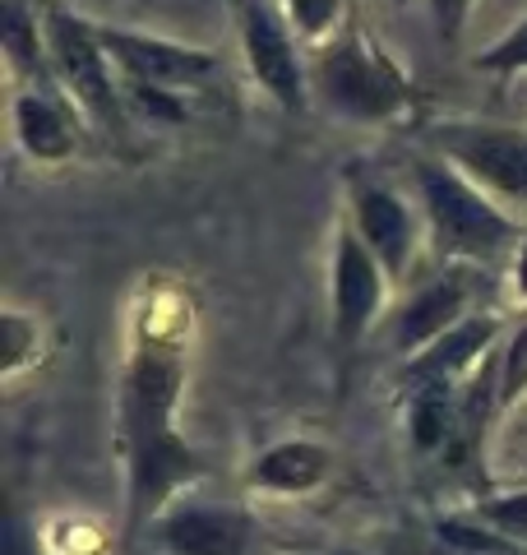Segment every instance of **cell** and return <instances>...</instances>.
<instances>
[{"label":"cell","instance_id":"6da1fadb","mask_svg":"<svg viewBox=\"0 0 527 555\" xmlns=\"http://www.w3.org/2000/svg\"><path fill=\"white\" fill-rule=\"evenodd\" d=\"M181 398V357L171 343H139L126 385V440H130V514L134 524L163 505L171 486L195 477V454L176 436L171 412Z\"/></svg>","mask_w":527,"mask_h":555},{"label":"cell","instance_id":"7a4b0ae2","mask_svg":"<svg viewBox=\"0 0 527 555\" xmlns=\"http://www.w3.org/2000/svg\"><path fill=\"white\" fill-rule=\"evenodd\" d=\"M416 185H421V204L430 218V236L435 250L449 259H496L509 241L518 236V228L509 222L496 204L481 195L477 181H467L459 167L445 163H416Z\"/></svg>","mask_w":527,"mask_h":555},{"label":"cell","instance_id":"3957f363","mask_svg":"<svg viewBox=\"0 0 527 555\" xmlns=\"http://www.w3.org/2000/svg\"><path fill=\"white\" fill-rule=\"evenodd\" d=\"M310 79L333 107L357 120H389L408 107V83L357 24H343L320 47Z\"/></svg>","mask_w":527,"mask_h":555},{"label":"cell","instance_id":"277c9868","mask_svg":"<svg viewBox=\"0 0 527 555\" xmlns=\"http://www.w3.org/2000/svg\"><path fill=\"white\" fill-rule=\"evenodd\" d=\"M42 33H47V56L65 79V89L79 98V107L98 120L107 134H126V102L112 79V56L102 47L98 28L69 14L61 0L42 5Z\"/></svg>","mask_w":527,"mask_h":555},{"label":"cell","instance_id":"5b68a950","mask_svg":"<svg viewBox=\"0 0 527 555\" xmlns=\"http://www.w3.org/2000/svg\"><path fill=\"white\" fill-rule=\"evenodd\" d=\"M241 47L250 61V75L264 83L283 112H306V65L292 38V20L278 10V0H232Z\"/></svg>","mask_w":527,"mask_h":555},{"label":"cell","instance_id":"8992f818","mask_svg":"<svg viewBox=\"0 0 527 555\" xmlns=\"http://www.w3.org/2000/svg\"><path fill=\"white\" fill-rule=\"evenodd\" d=\"M439 153L467 181L496 190L500 199L527 204V134L504 126H439Z\"/></svg>","mask_w":527,"mask_h":555},{"label":"cell","instance_id":"52a82bcc","mask_svg":"<svg viewBox=\"0 0 527 555\" xmlns=\"http://www.w3.org/2000/svg\"><path fill=\"white\" fill-rule=\"evenodd\" d=\"M102 47H107L112 65L126 69L130 83H149V89H195L218 69L214 51L181 47L167 38H149V33H126V28H98Z\"/></svg>","mask_w":527,"mask_h":555},{"label":"cell","instance_id":"ba28073f","mask_svg":"<svg viewBox=\"0 0 527 555\" xmlns=\"http://www.w3.org/2000/svg\"><path fill=\"white\" fill-rule=\"evenodd\" d=\"M384 283H389V273H384L375 250L357 236V228H343L338 259H333V320H338L343 343H357L371 328L384 301Z\"/></svg>","mask_w":527,"mask_h":555},{"label":"cell","instance_id":"9c48e42d","mask_svg":"<svg viewBox=\"0 0 527 555\" xmlns=\"http://www.w3.org/2000/svg\"><path fill=\"white\" fill-rule=\"evenodd\" d=\"M351 228L365 246L375 250V259L384 264V273L398 278L408 269L412 259V241H416V228H412V214L389 185H357L351 190Z\"/></svg>","mask_w":527,"mask_h":555},{"label":"cell","instance_id":"30bf717a","mask_svg":"<svg viewBox=\"0 0 527 555\" xmlns=\"http://www.w3.org/2000/svg\"><path fill=\"white\" fill-rule=\"evenodd\" d=\"M467 273H449V278H439V283H430L421 297L402 310V320H398V347L402 352H412V347L421 343H435L439 334H449L453 324H463V310H467Z\"/></svg>","mask_w":527,"mask_h":555},{"label":"cell","instance_id":"8fae6325","mask_svg":"<svg viewBox=\"0 0 527 555\" xmlns=\"http://www.w3.org/2000/svg\"><path fill=\"white\" fill-rule=\"evenodd\" d=\"M14 130H20V144L38 163H65L75 153V130H69L65 112L47 93L14 98Z\"/></svg>","mask_w":527,"mask_h":555},{"label":"cell","instance_id":"7c38bea8","mask_svg":"<svg viewBox=\"0 0 527 555\" xmlns=\"http://www.w3.org/2000/svg\"><path fill=\"white\" fill-rule=\"evenodd\" d=\"M490 334H496V320H481V315H472L463 324H453L449 334H439L426 352H421L408 375L421 379V385H449V375L453 371H463L472 357L481 352V347L490 343Z\"/></svg>","mask_w":527,"mask_h":555},{"label":"cell","instance_id":"4fadbf2b","mask_svg":"<svg viewBox=\"0 0 527 555\" xmlns=\"http://www.w3.org/2000/svg\"><path fill=\"white\" fill-rule=\"evenodd\" d=\"M163 542L176 555H241L245 546V528L232 514H214V509H190L176 514L163 528Z\"/></svg>","mask_w":527,"mask_h":555},{"label":"cell","instance_id":"5bb4252c","mask_svg":"<svg viewBox=\"0 0 527 555\" xmlns=\"http://www.w3.org/2000/svg\"><path fill=\"white\" fill-rule=\"evenodd\" d=\"M329 473V454L320 444H306V440H292V444H278L259 459L255 467V481L264 486H278V491H306Z\"/></svg>","mask_w":527,"mask_h":555},{"label":"cell","instance_id":"9a60e30c","mask_svg":"<svg viewBox=\"0 0 527 555\" xmlns=\"http://www.w3.org/2000/svg\"><path fill=\"white\" fill-rule=\"evenodd\" d=\"M0 38H5V51L14 56V65L38 75L42 69V47H38V5L33 0H0Z\"/></svg>","mask_w":527,"mask_h":555},{"label":"cell","instance_id":"2e32d148","mask_svg":"<svg viewBox=\"0 0 527 555\" xmlns=\"http://www.w3.org/2000/svg\"><path fill=\"white\" fill-rule=\"evenodd\" d=\"M283 5H287V20L296 24V33L310 42H324L343 14V0H283Z\"/></svg>","mask_w":527,"mask_h":555},{"label":"cell","instance_id":"e0dca14e","mask_svg":"<svg viewBox=\"0 0 527 555\" xmlns=\"http://www.w3.org/2000/svg\"><path fill=\"white\" fill-rule=\"evenodd\" d=\"M416 444H439L449 430V385H426V393L416 398Z\"/></svg>","mask_w":527,"mask_h":555},{"label":"cell","instance_id":"ac0fdd59","mask_svg":"<svg viewBox=\"0 0 527 555\" xmlns=\"http://www.w3.org/2000/svg\"><path fill=\"white\" fill-rule=\"evenodd\" d=\"M477 69H490V75H523L527 69V24H518L509 38L490 47L486 56H477Z\"/></svg>","mask_w":527,"mask_h":555},{"label":"cell","instance_id":"d6986e66","mask_svg":"<svg viewBox=\"0 0 527 555\" xmlns=\"http://www.w3.org/2000/svg\"><path fill=\"white\" fill-rule=\"evenodd\" d=\"M0 338H5V371H20L24 357L33 352V324L24 315H0Z\"/></svg>","mask_w":527,"mask_h":555},{"label":"cell","instance_id":"ffe728a7","mask_svg":"<svg viewBox=\"0 0 527 555\" xmlns=\"http://www.w3.org/2000/svg\"><path fill=\"white\" fill-rule=\"evenodd\" d=\"M467 10H472V0H430V14H435V28H439V38H445L449 47L463 38V24H467Z\"/></svg>","mask_w":527,"mask_h":555},{"label":"cell","instance_id":"44dd1931","mask_svg":"<svg viewBox=\"0 0 527 555\" xmlns=\"http://www.w3.org/2000/svg\"><path fill=\"white\" fill-rule=\"evenodd\" d=\"M527 389V328L514 338V347H509V361H504V398H514Z\"/></svg>","mask_w":527,"mask_h":555},{"label":"cell","instance_id":"7402d4cb","mask_svg":"<svg viewBox=\"0 0 527 555\" xmlns=\"http://www.w3.org/2000/svg\"><path fill=\"white\" fill-rule=\"evenodd\" d=\"M486 514L496 518L500 528H509V532H527V495H509V500H496V505H490Z\"/></svg>","mask_w":527,"mask_h":555},{"label":"cell","instance_id":"603a6c76","mask_svg":"<svg viewBox=\"0 0 527 555\" xmlns=\"http://www.w3.org/2000/svg\"><path fill=\"white\" fill-rule=\"evenodd\" d=\"M5 555H28V551H24V537H20V528H10V537H5Z\"/></svg>","mask_w":527,"mask_h":555},{"label":"cell","instance_id":"cb8c5ba5","mask_svg":"<svg viewBox=\"0 0 527 555\" xmlns=\"http://www.w3.org/2000/svg\"><path fill=\"white\" fill-rule=\"evenodd\" d=\"M518 292L527 297V241H523V255H518Z\"/></svg>","mask_w":527,"mask_h":555},{"label":"cell","instance_id":"d4e9b609","mask_svg":"<svg viewBox=\"0 0 527 555\" xmlns=\"http://www.w3.org/2000/svg\"><path fill=\"white\" fill-rule=\"evenodd\" d=\"M33 5H47V0H33Z\"/></svg>","mask_w":527,"mask_h":555}]
</instances>
